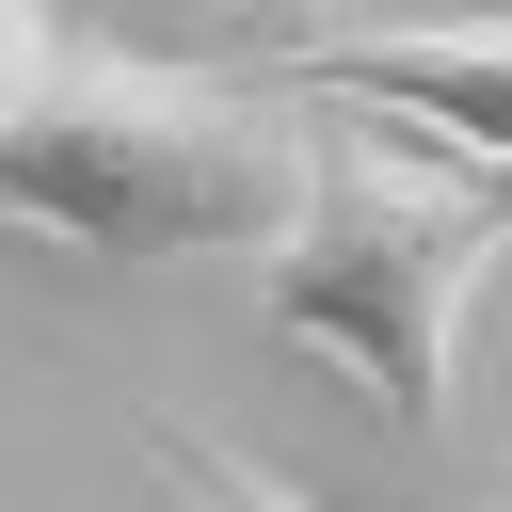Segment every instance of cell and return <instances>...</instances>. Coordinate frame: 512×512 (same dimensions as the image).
Returning a JSON list of instances; mask_svg holds the SVG:
<instances>
[{"label": "cell", "mask_w": 512, "mask_h": 512, "mask_svg": "<svg viewBox=\"0 0 512 512\" xmlns=\"http://www.w3.org/2000/svg\"><path fill=\"white\" fill-rule=\"evenodd\" d=\"M288 208H304V96H256L208 64L64 32L48 96L0 128V224L64 256H272Z\"/></svg>", "instance_id": "6da1fadb"}, {"label": "cell", "mask_w": 512, "mask_h": 512, "mask_svg": "<svg viewBox=\"0 0 512 512\" xmlns=\"http://www.w3.org/2000/svg\"><path fill=\"white\" fill-rule=\"evenodd\" d=\"M496 256H512V176H464L368 112H304V208L256 256V304H272V336L336 352L384 432H432Z\"/></svg>", "instance_id": "7a4b0ae2"}, {"label": "cell", "mask_w": 512, "mask_h": 512, "mask_svg": "<svg viewBox=\"0 0 512 512\" xmlns=\"http://www.w3.org/2000/svg\"><path fill=\"white\" fill-rule=\"evenodd\" d=\"M272 96L432 128V160L512 176V16H304L272 32Z\"/></svg>", "instance_id": "3957f363"}, {"label": "cell", "mask_w": 512, "mask_h": 512, "mask_svg": "<svg viewBox=\"0 0 512 512\" xmlns=\"http://www.w3.org/2000/svg\"><path fill=\"white\" fill-rule=\"evenodd\" d=\"M144 464L192 496V512H320V496H288L272 464H240L224 432H192V416H144Z\"/></svg>", "instance_id": "277c9868"}, {"label": "cell", "mask_w": 512, "mask_h": 512, "mask_svg": "<svg viewBox=\"0 0 512 512\" xmlns=\"http://www.w3.org/2000/svg\"><path fill=\"white\" fill-rule=\"evenodd\" d=\"M48 64H64V16H48V0H0V128L48 96Z\"/></svg>", "instance_id": "5b68a950"}]
</instances>
